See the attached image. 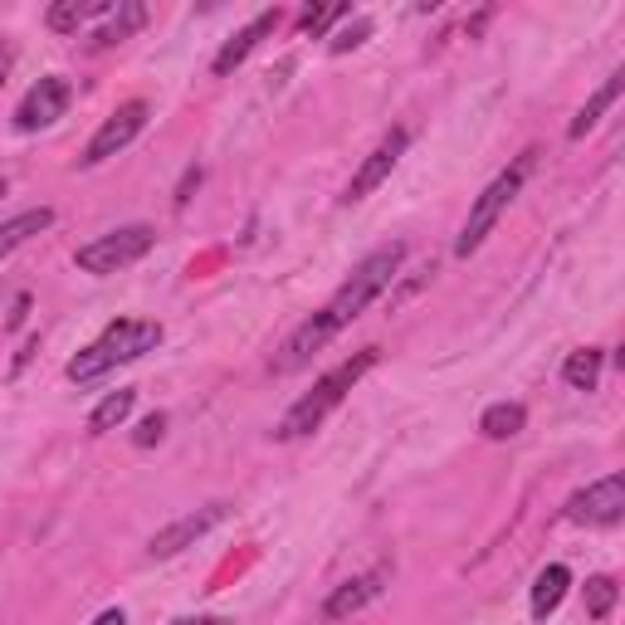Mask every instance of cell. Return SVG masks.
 <instances>
[{
	"label": "cell",
	"instance_id": "1",
	"mask_svg": "<svg viewBox=\"0 0 625 625\" xmlns=\"http://www.w3.org/2000/svg\"><path fill=\"white\" fill-rule=\"evenodd\" d=\"M156 347H162V322H152V318H117V322H107V328L98 332V337L88 342L74 361H68V381L84 386V381L107 377L113 367H127V361L146 357V352H156Z\"/></svg>",
	"mask_w": 625,
	"mask_h": 625
},
{
	"label": "cell",
	"instance_id": "2",
	"mask_svg": "<svg viewBox=\"0 0 625 625\" xmlns=\"http://www.w3.org/2000/svg\"><path fill=\"white\" fill-rule=\"evenodd\" d=\"M400 264H406V244H400V240H391V244H381V250H371L367 259L352 269V279L328 298V308H318V312L342 332L347 322H357L361 312H367L371 303H377L381 293L391 289V279L400 273Z\"/></svg>",
	"mask_w": 625,
	"mask_h": 625
},
{
	"label": "cell",
	"instance_id": "3",
	"mask_svg": "<svg viewBox=\"0 0 625 625\" xmlns=\"http://www.w3.org/2000/svg\"><path fill=\"white\" fill-rule=\"evenodd\" d=\"M377 367V347H367V352H357V357H347L342 367H332L328 377H318V386L308 391V396H298L289 406V416L279 420V430L273 435L279 439H303V435H312V430L322 425V420L332 416V410L342 406V396H347L352 386H357L367 371Z\"/></svg>",
	"mask_w": 625,
	"mask_h": 625
},
{
	"label": "cell",
	"instance_id": "4",
	"mask_svg": "<svg viewBox=\"0 0 625 625\" xmlns=\"http://www.w3.org/2000/svg\"><path fill=\"white\" fill-rule=\"evenodd\" d=\"M537 166V146H527L523 156H518L508 171H498L494 181L484 186V195L474 201V211H469V220H464V230H459V240H455V254L459 259H469V254L479 250V244L494 234V225L503 220V211L518 201V191H523V181H527V171Z\"/></svg>",
	"mask_w": 625,
	"mask_h": 625
},
{
	"label": "cell",
	"instance_id": "5",
	"mask_svg": "<svg viewBox=\"0 0 625 625\" xmlns=\"http://www.w3.org/2000/svg\"><path fill=\"white\" fill-rule=\"evenodd\" d=\"M152 244H156L152 225H117V230H107V234H98V240L78 244L74 264L84 273H117V269H127V264L142 259Z\"/></svg>",
	"mask_w": 625,
	"mask_h": 625
},
{
	"label": "cell",
	"instance_id": "6",
	"mask_svg": "<svg viewBox=\"0 0 625 625\" xmlns=\"http://www.w3.org/2000/svg\"><path fill=\"white\" fill-rule=\"evenodd\" d=\"M566 518L586 527H615L625 518V474H605L566 498Z\"/></svg>",
	"mask_w": 625,
	"mask_h": 625
},
{
	"label": "cell",
	"instance_id": "7",
	"mask_svg": "<svg viewBox=\"0 0 625 625\" xmlns=\"http://www.w3.org/2000/svg\"><path fill=\"white\" fill-rule=\"evenodd\" d=\"M225 518H230V503H205V508H195V513H181L176 523H166L162 533H152V543H146V557L152 562H166V557H176V552H186V547H195L211 527H220Z\"/></svg>",
	"mask_w": 625,
	"mask_h": 625
},
{
	"label": "cell",
	"instance_id": "8",
	"mask_svg": "<svg viewBox=\"0 0 625 625\" xmlns=\"http://www.w3.org/2000/svg\"><path fill=\"white\" fill-rule=\"evenodd\" d=\"M146 113H152V107H146L142 98H132V103H123V107H117V113L107 117V123L93 132V142L84 146V156H78V162H84V166H103L107 156L127 152V146L137 142V132H142V127H146Z\"/></svg>",
	"mask_w": 625,
	"mask_h": 625
},
{
	"label": "cell",
	"instance_id": "9",
	"mask_svg": "<svg viewBox=\"0 0 625 625\" xmlns=\"http://www.w3.org/2000/svg\"><path fill=\"white\" fill-rule=\"evenodd\" d=\"M68 98H74L68 78H59V74L39 78V84L29 88L25 98H20V107H15V127H20V132H39V127L59 123V117L68 113Z\"/></svg>",
	"mask_w": 625,
	"mask_h": 625
},
{
	"label": "cell",
	"instance_id": "10",
	"mask_svg": "<svg viewBox=\"0 0 625 625\" xmlns=\"http://www.w3.org/2000/svg\"><path fill=\"white\" fill-rule=\"evenodd\" d=\"M406 142H410V132H406V127H391V132L381 137L377 146H371V156H367V162L357 166V176H352V181H347V195H342V201H347V205H352V201H367V195L377 191V186L386 181L391 171H396V162H400V156H406Z\"/></svg>",
	"mask_w": 625,
	"mask_h": 625
},
{
	"label": "cell",
	"instance_id": "11",
	"mask_svg": "<svg viewBox=\"0 0 625 625\" xmlns=\"http://www.w3.org/2000/svg\"><path fill=\"white\" fill-rule=\"evenodd\" d=\"M386 582H391V566H371V572L352 576V582H342L337 591L322 601V615H328V621H347V615L367 611V605L386 591Z\"/></svg>",
	"mask_w": 625,
	"mask_h": 625
},
{
	"label": "cell",
	"instance_id": "12",
	"mask_svg": "<svg viewBox=\"0 0 625 625\" xmlns=\"http://www.w3.org/2000/svg\"><path fill=\"white\" fill-rule=\"evenodd\" d=\"M332 337H337V328H332V322L322 318V312H312L308 322H298V328L289 332V342H283V347H279V357H273V371H279V377H283V371H298L303 361H308L312 352H322V347H328Z\"/></svg>",
	"mask_w": 625,
	"mask_h": 625
},
{
	"label": "cell",
	"instance_id": "13",
	"mask_svg": "<svg viewBox=\"0 0 625 625\" xmlns=\"http://www.w3.org/2000/svg\"><path fill=\"white\" fill-rule=\"evenodd\" d=\"M279 5H273V10H259V15H254L250 20V25H244V29H234V35L230 39H225V44H220V54H215V74H234V68H240L244 64V59H250L254 54V44H259V39L264 35H273V29H279Z\"/></svg>",
	"mask_w": 625,
	"mask_h": 625
},
{
	"label": "cell",
	"instance_id": "14",
	"mask_svg": "<svg viewBox=\"0 0 625 625\" xmlns=\"http://www.w3.org/2000/svg\"><path fill=\"white\" fill-rule=\"evenodd\" d=\"M566 591H572V566H562V562L543 566L533 582V621H547V615L566 601Z\"/></svg>",
	"mask_w": 625,
	"mask_h": 625
},
{
	"label": "cell",
	"instance_id": "15",
	"mask_svg": "<svg viewBox=\"0 0 625 625\" xmlns=\"http://www.w3.org/2000/svg\"><path fill=\"white\" fill-rule=\"evenodd\" d=\"M49 225H54V211L49 205H35V211H20L10 215L5 225H0V259H5L10 250H20L25 240H35V234H44Z\"/></svg>",
	"mask_w": 625,
	"mask_h": 625
},
{
	"label": "cell",
	"instance_id": "16",
	"mask_svg": "<svg viewBox=\"0 0 625 625\" xmlns=\"http://www.w3.org/2000/svg\"><path fill=\"white\" fill-rule=\"evenodd\" d=\"M107 10H113V0H54V5L44 10V25L54 29V35H74L84 20L107 15Z\"/></svg>",
	"mask_w": 625,
	"mask_h": 625
},
{
	"label": "cell",
	"instance_id": "17",
	"mask_svg": "<svg viewBox=\"0 0 625 625\" xmlns=\"http://www.w3.org/2000/svg\"><path fill=\"white\" fill-rule=\"evenodd\" d=\"M621 93H625V74H611L601 88H596L591 98H586V107H582V113L572 117V127H566V137H586L596 123H601V113H605V107H611Z\"/></svg>",
	"mask_w": 625,
	"mask_h": 625
},
{
	"label": "cell",
	"instance_id": "18",
	"mask_svg": "<svg viewBox=\"0 0 625 625\" xmlns=\"http://www.w3.org/2000/svg\"><path fill=\"white\" fill-rule=\"evenodd\" d=\"M523 425H527V410L518 406V400H498V406H488L484 416H479L484 439H513V435H523Z\"/></svg>",
	"mask_w": 625,
	"mask_h": 625
},
{
	"label": "cell",
	"instance_id": "19",
	"mask_svg": "<svg viewBox=\"0 0 625 625\" xmlns=\"http://www.w3.org/2000/svg\"><path fill=\"white\" fill-rule=\"evenodd\" d=\"M142 25H146V5H142V0H123V5H117V15H113V25H103V29L93 35V49L123 44V39L137 35Z\"/></svg>",
	"mask_w": 625,
	"mask_h": 625
},
{
	"label": "cell",
	"instance_id": "20",
	"mask_svg": "<svg viewBox=\"0 0 625 625\" xmlns=\"http://www.w3.org/2000/svg\"><path fill=\"white\" fill-rule=\"evenodd\" d=\"M601 347H582V352H572V357L562 361V381L572 391H596V381H601Z\"/></svg>",
	"mask_w": 625,
	"mask_h": 625
},
{
	"label": "cell",
	"instance_id": "21",
	"mask_svg": "<svg viewBox=\"0 0 625 625\" xmlns=\"http://www.w3.org/2000/svg\"><path fill=\"white\" fill-rule=\"evenodd\" d=\"M132 406H137V391H113V396H103L93 406V416H88V430L93 435H107V430H117L127 416H132Z\"/></svg>",
	"mask_w": 625,
	"mask_h": 625
},
{
	"label": "cell",
	"instance_id": "22",
	"mask_svg": "<svg viewBox=\"0 0 625 625\" xmlns=\"http://www.w3.org/2000/svg\"><path fill=\"white\" fill-rule=\"evenodd\" d=\"M615 596H621L615 576H591V582H586V615H591V621H605V615L615 611Z\"/></svg>",
	"mask_w": 625,
	"mask_h": 625
},
{
	"label": "cell",
	"instance_id": "23",
	"mask_svg": "<svg viewBox=\"0 0 625 625\" xmlns=\"http://www.w3.org/2000/svg\"><path fill=\"white\" fill-rule=\"evenodd\" d=\"M342 15H347V5H308L298 15V29H303V35H312V39H322L332 20H342Z\"/></svg>",
	"mask_w": 625,
	"mask_h": 625
},
{
	"label": "cell",
	"instance_id": "24",
	"mask_svg": "<svg viewBox=\"0 0 625 625\" xmlns=\"http://www.w3.org/2000/svg\"><path fill=\"white\" fill-rule=\"evenodd\" d=\"M367 39H371V20H367V15H357V20H347V25H342L337 35L328 39V49H332V54H347V49L367 44Z\"/></svg>",
	"mask_w": 625,
	"mask_h": 625
},
{
	"label": "cell",
	"instance_id": "25",
	"mask_svg": "<svg viewBox=\"0 0 625 625\" xmlns=\"http://www.w3.org/2000/svg\"><path fill=\"white\" fill-rule=\"evenodd\" d=\"M201 166H186V176H181V186H176V195H171V205L176 211H186V205H191V195H195V186H201Z\"/></svg>",
	"mask_w": 625,
	"mask_h": 625
},
{
	"label": "cell",
	"instance_id": "26",
	"mask_svg": "<svg viewBox=\"0 0 625 625\" xmlns=\"http://www.w3.org/2000/svg\"><path fill=\"white\" fill-rule=\"evenodd\" d=\"M162 435H166V416H162V410H156V416H146L142 425H137V435H132V439L146 449V445H156V439H162Z\"/></svg>",
	"mask_w": 625,
	"mask_h": 625
},
{
	"label": "cell",
	"instance_id": "27",
	"mask_svg": "<svg viewBox=\"0 0 625 625\" xmlns=\"http://www.w3.org/2000/svg\"><path fill=\"white\" fill-rule=\"evenodd\" d=\"M171 625H234V621H225V615H181Z\"/></svg>",
	"mask_w": 625,
	"mask_h": 625
},
{
	"label": "cell",
	"instance_id": "28",
	"mask_svg": "<svg viewBox=\"0 0 625 625\" xmlns=\"http://www.w3.org/2000/svg\"><path fill=\"white\" fill-rule=\"evenodd\" d=\"M93 625H127V611H123V605H113V611H103Z\"/></svg>",
	"mask_w": 625,
	"mask_h": 625
},
{
	"label": "cell",
	"instance_id": "29",
	"mask_svg": "<svg viewBox=\"0 0 625 625\" xmlns=\"http://www.w3.org/2000/svg\"><path fill=\"white\" fill-rule=\"evenodd\" d=\"M10 64H15V49L0 39V84H5V74H10Z\"/></svg>",
	"mask_w": 625,
	"mask_h": 625
},
{
	"label": "cell",
	"instance_id": "30",
	"mask_svg": "<svg viewBox=\"0 0 625 625\" xmlns=\"http://www.w3.org/2000/svg\"><path fill=\"white\" fill-rule=\"evenodd\" d=\"M10 191V181H5V176H0V195H5Z\"/></svg>",
	"mask_w": 625,
	"mask_h": 625
}]
</instances>
